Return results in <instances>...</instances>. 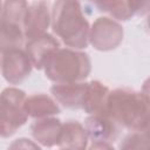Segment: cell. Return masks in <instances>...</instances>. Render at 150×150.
Wrapping results in <instances>:
<instances>
[{
	"instance_id": "5b68a950",
	"label": "cell",
	"mask_w": 150,
	"mask_h": 150,
	"mask_svg": "<svg viewBox=\"0 0 150 150\" xmlns=\"http://www.w3.org/2000/svg\"><path fill=\"white\" fill-rule=\"evenodd\" d=\"M26 98V93L19 88L7 87L2 90L0 96V132L2 138L11 137L26 124L28 120V115L25 110Z\"/></svg>"
},
{
	"instance_id": "52a82bcc",
	"label": "cell",
	"mask_w": 150,
	"mask_h": 150,
	"mask_svg": "<svg viewBox=\"0 0 150 150\" xmlns=\"http://www.w3.org/2000/svg\"><path fill=\"white\" fill-rule=\"evenodd\" d=\"M33 69L25 48L1 52V74L9 84H20L29 77Z\"/></svg>"
},
{
	"instance_id": "e0dca14e",
	"label": "cell",
	"mask_w": 150,
	"mask_h": 150,
	"mask_svg": "<svg viewBox=\"0 0 150 150\" xmlns=\"http://www.w3.org/2000/svg\"><path fill=\"white\" fill-rule=\"evenodd\" d=\"M118 150H150V138L143 131H130L121 141Z\"/></svg>"
},
{
	"instance_id": "7a4b0ae2",
	"label": "cell",
	"mask_w": 150,
	"mask_h": 150,
	"mask_svg": "<svg viewBox=\"0 0 150 150\" xmlns=\"http://www.w3.org/2000/svg\"><path fill=\"white\" fill-rule=\"evenodd\" d=\"M105 114L130 131H144L150 125V103L142 91L131 88L111 90Z\"/></svg>"
},
{
	"instance_id": "4fadbf2b",
	"label": "cell",
	"mask_w": 150,
	"mask_h": 150,
	"mask_svg": "<svg viewBox=\"0 0 150 150\" xmlns=\"http://www.w3.org/2000/svg\"><path fill=\"white\" fill-rule=\"evenodd\" d=\"M63 123L56 117L35 120L30 124V135L34 141L46 148L59 145Z\"/></svg>"
},
{
	"instance_id": "3957f363",
	"label": "cell",
	"mask_w": 150,
	"mask_h": 150,
	"mask_svg": "<svg viewBox=\"0 0 150 150\" xmlns=\"http://www.w3.org/2000/svg\"><path fill=\"white\" fill-rule=\"evenodd\" d=\"M45 75L54 83L83 82L91 71V60L82 50L60 48L47 61Z\"/></svg>"
},
{
	"instance_id": "8992f818",
	"label": "cell",
	"mask_w": 150,
	"mask_h": 150,
	"mask_svg": "<svg viewBox=\"0 0 150 150\" xmlns=\"http://www.w3.org/2000/svg\"><path fill=\"white\" fill-rule=\"evenodd\" d=\"M123 38L124 29L118 21L109 16H100L90 27L89 43L98 52H110L122 43Z\"/></svg>"
},
{
	"instance_id": "7c38bea8",
	"label": "cell",
	"mask_w": 150,
	"mask_h": 150,
	"mask_svg": "<svg viewBox=\"0 0 150 150\" xmlns=\"http://www.w3.org/2000/svg\"><path fill=\"white\" fill-rule=\"evenodd\" d=\"M88 82L54 83L50 87V94L62 107L67 109H83Z\"/></svg>"
},
{
	"instance_id": "44dd1931",
	"label": "cell",
	"mask_w": 150,
	"mask_h": 150,
	"mask_svg": "<svg viewBox=\"0 0 150 150\" xmlns=\"http://www.w3.org/2000/svg\"><path fill=\"white\" fill-rule=\"evenodd\" d=\"M146 25H148V28H149V32H150V12L148 13V19H146Z\"/></svg>"
},
{
	"instance_id": "8fae6325",
	"label": "cell",
	"mask_w": 150,
	"mask_h": 150,
	"mask_svg": "<svg viewBox=\"0 0 150 150\" xmlns=\"http://www.w3.org/2000/svg\"><path fill=\"white\" fill-rule=\"evenodd\" d=\"M83 125L93 142H115L121 130V127L107 114L89 115Z\"/></svg>"
},
{
	"instance_id": "2e32d148",
	"label": "cell",
	"mask_w": 150,
	"mask_h": 150,
	"mask_svg": "<svg viewBox=\"0 0 150 150\" xmlns=\"http://www.w3.org/2000/svg\"><path fill=\"white\" fill-rule=\"evenodd\" d=\"M110 90L109 88L97 80L88 82L83 109L88 115H100L105 114L107 103Z\"/></svg>"
},
{
	"instance_id": "ffe728a7",
	"label": "cell",
	"mask_w": 150,
	"mask_h": 150,
	"mask_svg": "<svg viewBox=\"0 0 150 150\" xmlns=\"http://www.w3.org/2000/svg\"><path fill=\"white\" fill-rule=\"evenodd\" d=\"M141 91H142V94L145 96V98H146V100L149 101V103H150V76L143 82Z\"/></svg>"
},
{
	"instance_id": "30bf717a",
	"label": "cell",
	"mask_w": 150,
	"mask_h": 150,
	"mask_svg": "<svg viewBox=\"0 0 150 150\" xmlns=\"http://www.w3.org/2000/svg\"><path fill=\"white\" fill-rule=\"evenodd\" d=\"M93 6L116 21H128L135 15H144L150 12V1H96L93 2Z\"/></svg>"
},
{
	"instance_id": "7402d4cb",
	"label": "cell",
	"mask_w": 150,
	"mask_h": 150,
	"mask_svg": "<svg viewBox=\"0 0 150 150\" xmlns=\"http://www.w3.org/2000/svg\"><path fill=\"white\" fill-rule=\"evenodd\" d=\"M143 132H145V134L148 135V137L150 138V125H149V127H148V128H146V129H145V130H144Z\"/></svg>"
},
{
	"instance_id": "9c48e42d",
	"label": "cell",
	"mask_w": 150,
	"mask_h": 150,
	"mask_svg": "<svg viewBox=\"0 0 150 150\" xmlns=\"http://www.w3.org/2000/svg\"><path fill=\"white\" fill-rule=\"evenodd\" d=\"M61 48L60 40L53 34L45 33L26 41L25 50L34 68L43 69L50 56Z\"/></svg>"
},
{
	"instance_id": "277c9868",
	"label": "cell",
	"mask_w": 150,
	"mask_h": 150,
	"mask_svg": "<svg viewBox=\"0 0 150 150\" xmlns=\"http://www.w3.org/2000/svg\"><path fill=\"white\" fill-rule=\"evenodd\" d=\"M29 4L22 0L1 2L0 13V47L1 52L22 48L26 45L23 20Z\"/></svg>"
},
{
	"instance_id": "d6986e66",
	"label": "cell",
	"mask_w": 150,
	"mask_h": 150,
	"mask_svg": "<svg viewBox=\"0 0 150 150\" xmlns=\"http://www.w3.org/2000/svg\"><path fill=\"white\" fill-rule=\"evenodd\" d=\"M87 150H115V148L107 142H93Z\"/></svg>"
},
{
	"instance_id": "6da1fadb",
	"label": "cell",
	"mask_w": 150,
	"mask_h": 150,
	"mask_svg": "<svg viewBox=\"0 0 150 150\" xmlns=\"http://www.w3.org/2000/svg\"><path fill=\"white\" fill-rule=\"evenodd\" d=\"M50 27L67 48L81 50L89 45L90 26L79 1H55L52 6Z\"/></svg>"
},
{
	"instance_id": "ba28073f",
	"label": "cell",
	"mask_w": 150,
	"mask_h": 150,
	"mask_svg": "<svg viewBox=\"0 0 150 150\" xmlns=\"http://www.w3.org/2000/svg\"><path fill=\"white\" fill-rule=\"evenodd\" d=\"M52 25V9L46 1L30 2L25 15L23 29L26 41L47 33V29Z\"/></svg>"
},
{
	"instance_id": "ac0fdd59",
	"label": "cell",
	"mask_w": 150,
	"mask_h": 150,
	"mask_svg": "<svg viewBox=\"0 0 150 150\" xmlns=\"http://www.w3.org/2000/svg\"><path fill=\"white\" fill-rule=\"evenodd\" d=\"M7 150H41V148L38 145L36 142L26 137H20L14 139L8 145Z\"/></svg>"
},
{
	"instance_id": "9a60e30c",
	"label": "cell",
	"mask_w": 150,
	"mask_h": 150,
	"mask_svg": "<svg viewBox=\"0 0 150 150\" xmlns=\"http://www.w3.org/2000/svg\"><path fill=\"white\" fill-rule=\"evenodd\" d=\"M25 110L28 117L39 120L46 117H53L61 112V108L53 96L43 93L32 94L27 96L25 101Z\"/></svg>"
},
{
	"instance_id": "5bb4252c",
	"label": "cell",
	"mask_w": 150,
	"mask_h": 150,
	"mask_svg": "<svg viewBox=\"0 0 150 150\" xmlns=\"http://www.w3.org/2000/svg\"><path fill=\"white\" fill-rule=\"evenodd\" d=\"M88 139L84 125L76 120H68L62 125L57 146L60 150H87Z\"/></svg>"
}]
</instances>
